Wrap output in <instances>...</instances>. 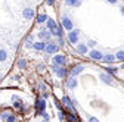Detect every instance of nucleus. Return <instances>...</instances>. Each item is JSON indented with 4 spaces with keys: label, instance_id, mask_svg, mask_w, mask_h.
Wrapping results in <instances>:
<instances>
[{
    "label": "nucleus",
    "instance_id": "obj_22",
    "mask_svg": "<svg viewBox=\"0 0 124 122\" xmlns=\"http://www.w3.org/2000/svg\"><path fill=\"white\" fill-rule=\"evenodd\" d=\"M6 121H8V122H15V121H16V118H15V115H9Z\"/></svg>",
    "mask_w": 124,
    "mask_h": 122
},
{
    "label": "nucleus",
    "instance_id": "obj_27",
    "mask_svg": "<svg viewBox=\"0 0 124 122\" xmlns=\"http://www.w3.org/2000/svg\"><path fill=\"white\" fill-rule=\"evenodd\" d=\"M106 71H108V72H115L117 69H114V68H106Z\"/></svg>",
    "mask_w": 124,
    "mask_h": 122
},
{
    "label": "nucleus",
    "instance_id": "obj_25",
    "mask_svg": "<svg viewBox=\"0 0 124 122\" xmlns=\"http://www.w3.org/2000/svg\"><path fill=\"white\" fill-rule=\"evenodd\" d=\"M89 122H99L96 118H92V116H90V118H89Z\"/></svg>",
    "mask_w": 124,
    "mask_h": 122
},
{
    "label": "nucleus",
    "instance_id": "obj_24",
    "mask_svg": "<svg viewBox=\"0 0 124 122\" xmlns=\"http://www.w3.org/2000/svg\"><path fill=\"white\" fill-rule=\"evenodd\" d=\"M46 37H49L47 32H40V38H46Z\"/></svg>",
    "mask_w": 124,
    "mask_h": 122
},
{
    "label": "nucleus",
    "instance_id": "obj_4",
    "mask_svg": "<svg viewBox=\"0 0 124 122\" xmlns=\"http://www.w3.org/2000/svg\"><path fill=\"white\" fill-rule=\"evenodd\" d=\"M68 38H70V43H77L78 41V31H71L70 32V35H68Z\"/></svg>",
    "mask_w": 124,
    "mask_h": 122
},
{
    "label": "nucleus",
    "instance_id": "obj_30",
    "mask_svg": "<svg viewBox=\"0 0 124 122\" xmlns=\"http://www.w3.org/2000/svg\"><path fill=\"white\" fill-rule=\"evenodd\" d=\"M121 10H123V13H124V6H123V8H121Z\"/></svg>",
    "mask_w": 124,
    "mask_h": 122
},
{
    "label": "nucleus",
    "instance_id": "obj_10",
    "mask_svg": "<svg viewBox=\"0 0 124 122\" xmlns=\"http://www.w3.org/2000/svg\"><path fill=\"white\" fill-rule=\"evenodd\" d=\"M47 27H49V30L52 31V32H53V31H55L56 28H58V27H56V24H55V21H53V19H49V21H47Z\"/></svg>",
    "mask_w": 124,
    "mask_h": 122
},
{
    "label": "nucleus",
    "instance_id": "obj_12",
    "mask_svg": "<svg viewBox=\"0 0 124 122\" xmlns=\"http://www.w3.org/2000/svg\"><path fill=\"white\" fill-rule=\"evenodd\" d=\"M100 80L103 82H106V84H112V80H111L109 75H100Z\"/></svg>",
    "mask_w": 124,
    "mask_h": 122
},
{
    "label": "nucleus",
    "instance_id": "obj_28",
    "mask_svg": "<svg viewBox=\"0 0 124 122\" xmlns=\"http://www.w3.org/2000/svg\"><path fill=\"white\" fill-rule=\"evenodd\" d=\"M95 44H96V43H95V41H89V46H90V47H93Z\"/></svg>",
    "mask_w": 124,
    "mask_h": 122
},
{
    "label": "nucleus",
    "instance_id": "obj_14",
    "mask_svg": "<svg viewBox=\"0 0 124 122\" xmlns=\"http://www.w3.org/2000/svg\"><path fill=\"white\" fill-rule=\"evenodd\" d=\"M75 85H77V80H75V78H70V80H68V87H70V88H74Z\"/></svg>",
    "mask_w": 124,
    "mask_h": 122
},
{
    "label": "nucleus",
    "instance_id": "obj_8",
    "mask_svg": "<svg viewBox=\"0 0 124 122\" xmlns=\"http://www.w3.org/2000/svg\"><path fill=\"white\" fill-rule=\"evenodd\" d=\"M62 24H64V27L66 30H72V24H71V21L68 19V18H64L62 19Z\"/></svg>",
    "mask_w": 124,
    "mask_h": 122
},
{
    "label": "nucleus",
    "instance_id": "obj_9",
    "mask_svg": "<svg viewBox=\"0 0 124 122\" xmlns=\"http://www.w3.org/2000/svg\"><path fill=\"white\" fill-rule=\"evenodd\" d=\"M44 106H46L44 100H38V103H37V109H38V112H40V115L44 112Z\"/></svg>",
    "mask_w": 124,
    "mask_h": 122
},
{
    "label": "nucleus",
    "instance_id": "obj_26",
    "mask_svg": "<svg viewBox=\"0 0 124 122\" xmlns=\"http://www.w3.org/2000/svg\"><path fill=\"white\" fill-rule=\"evenodd\" d=\"M65 118V116H64V112H59V119L62 121V119H64Z\"/></svg>",
    "mask_w": 124,
    "mask_h": 122
},
{
    "label": "nucleus",
    "instance_id": "obj_16",
    "mask_svg": "<svg viewBox=\"0 0 124 122\" xmlns=\"http://www.w3.org/2000/svg\"><path fill=\"white\" fill-rule=\"evenodd\" d=\"M6 57H8L6 52H4V50H0V62H3V60H6Z\"/></svg>",
    "mask_w": 124,
    "mask_h": 122
},
{
    "label": "nucleus",
    "instance_id": "obj_21",
    "mask_svg": "<svg viewBox=\"0 0 124 122\" xmlns=\"http://www.w3.org/2000/svg\"><path fill=\"white\" fill-rule=\"evenodd\" d=\"M44 21H46V15H38L37 22H40V24H41V22H44Z\"/></svg>",
    "mask_w": 124,
    "mask_h": 122
},
{
    "label": "nucleus",
    "instance_id": "obj_11",
    "mask_svg": "<svg viewBox=\"0 0 124 122\" xmlns=\"http://www.w3.org/2000/svg\"><path fill=\"white\" fill-rule=\"evenodd\" d=\"M83 69H84V66H83V65H78V66H75V68L72 69V75H74V76H75V75H78V74H80V72H81Z\"/></svg>",
    "mask_w": 124,
    "mask_h": 122
},
{
    "label": "nucleus",
    "instance_id": "obj_29",
    "mask_svg": "<svg viewBox=\"0 0 124 122\" xmlns=\"http://www.w3.org/2000/svg\"><path fill=\"white\" fill-rule=\"evenodd\" d=\"M47 3L49 4H53V0H47Z\"/></svg>",
    "mask_w": 124,
    "mask_h": 122
},
{
    "label": "nucleus",
    "instance_id": "obj_3",
    "mask_svg": "<svg viewBox=\"0 0 124 122\" xmlns=\"http://www.w3.org/2000/svg\"><path fill=\"white\" fill-rule=\"evenodd\" d=\"M24 18L25 19H33V16H34V10H33L31 8H27V9H24Z\"/></svg>",
    "mask_w": 124,
    "mask_h": 122
},
{
    "label": "nucleus",
    "instance_id": "obj_23",
    "mask_svg": "<svg viewBox=\"0 0 124 122\" xmlns=\"http://www.w3.org/2000/svg\"><path fill=\"white\" fill-rule=\"evenodd\" d=\"M8 112H4V113H2V115H0V118H2V119H8Z\"/></svg>",
    "mask_w": 124,
    "mask_h": 122
},
{
    "label": "nucleus",
    "instance_id": "obj_15",
    "mask_svg": "<svg viewBox=\"0 0 124 122\" xmlns=\"http://www.w3.org/2000/svg\"><path fill=\"white\" fill-rule=\"evenodd\" d=\"M62 100H64V103L66 104V106H70V107H72V102H71V100H70V99L66 97V96H64V97H62Z\"/></svg>",
    "mask_w": 124,
    "mask_h": 122
},
{
    "label": "nucleus",
    "instance_id": "obj_17",
    "mask_svg": "<svg viewBox=\"0 0 124 122\" xmlns=\"http://www.w3.org/2000/svg\"><path fill=\"white\" fill-rule=\"evenodd\" d=\"M66 4H72V6H77V4H80V0H66Z\"/></svg>",
    "mask_w": 124,
    "mask_h": 122
},
{
    "label": "nucleus",
    "instance_id": "obj_5",
    "mask_svg": "<svg viewBox=\"0 0 124 122\" xmlns=\"http://www.w3.org/2000/svg\"><path fill=\"white\" fill-rule=\"evenodd\" d=\"M90 57L95 59V60H100L103 56H102V53H100V52H98V50H92V52H90Z\"/></svg>",
    "mask_w": 124,
    "mask_h": 122
},
{
    "label": "nucleus",
    "instance_id": "obj_19",
    "mask_svg": "<svg viewBox=\"0 0 124 122\" xmlns=\"http://www.w3.org/2000/svg\"><path fill=\"white\" fill-rule=\"evenodd\" d=\"M115 59H118V60H124V52H118L117 53V56H115Z\"/></svg>",
    "mask_w": 124,
    "mask_h": 122
},
{
    "label": "nucleus",
    "instance_id": "obj_7",
    "mask_svg": "<svg viewBox=\"0 0 124 122\" xmlns=\"http://www.w3.org/2000/svg\"><path fill=\"white\" fill-rule=\"evenodd\" d=\"M77 52L81 53V54H86L87 53V46H86V44H78V46H77Z\"/></svg>",
    "mask_w": 124,
    "mask_h": 122
},
{
    "label": "nucleus",
    "instance_id": "obj_6",
    "mask_svg": "<svg viewBox=\"0 0 124 122\" xmlns=\"http://www.w3.org/2000/svg\"><path fill=\"white\" fill-rule=\"evenodd\" d=\"M33 47L36 49V50H43V49H46V43H43V41H37L33 44Z\"/></svg>",
    "mask_w": 124,
    "mask_h": 122
},
{
    "label": "nucleus",
    "instance_id": "obj_18",
    "mask_svg": "<svg viewBox=\"0 0 124 122\" xmlns=\"http://www.w3.org/2000/svg\"><path fill=\"white\" fill-rule=\"evenodd\" d=\"M103 60L105 62H112V60H115V57L111 56V54H106V56H103Z\"/></svg>",
    "mask_w": 124,
    "mask_h": 122
},
{
    "label": "nucleus",
    "instance_id": "obj_13",
    "mask_svg": "<svg viewBox=\"0 0 124 122\" xmlns=\"http://www.w3.org/2000/svg\"><path fill=\"white\" fill-rule=\"evenodd\" d=\"M56 72H58V75L61 76V78H65V76H66V71H65L64 68H58V69H56Z\"/></svg>",
    "mask_w": 124,
    "mask_h": 122
},
{
    "label": "nucleus",
    "instance_id": "obj_2",
    "mask_svg": "<svg viewBox=\"0 0 124 122\" xmlns=\"http://www.w3.org/2000/svg\"><path fill=\"white\" fill-rule=\"evenodd\" d=\"M53 63H56V65H64V63H65V56H64V54H56V56L53 57Z\"/></svg>",
    "mask_w": 124,
    "mask_h": 122
},
{
    "label": "nucleus",
    "instance_id": "obj_20",
    "mask_svg": "<svg viewBox=\"0 0 124 122\" xmlns=\"http://www.w3.org/2000/svg\"><path fill=\"white\" fill-rule=\"evenodd\" d=\"M18 66H19V68H21V69H24V68H25V66H27V62H25V60H24V59H21V60H19V62H18Z\"/></svg>",
    "mask_w": 124,
    "mask_h": 122
},
{
    "label": "nucleus",
    "instance_id": "obj_1",
    "mask_svg": "<svg viewBox=\"0 0 124 122\" xmlns=\"http://www.w3.org/2000/svg\"><path fill=\"white\" fill-rule=\"evenodd\" d=\"M44 50H46V53H56L59 50V47L53 43H49V44H46V49H44Z\"/></svg>",
    "mask_w": 124,
    "mask_h": 122
}]
</instances>
